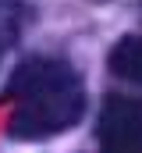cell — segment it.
I'll list each match as a JSON object with an SVG mask.
<instances>
[{"label":"cell","instance_id":"cell-2","mask_svg":"<svg viewBox=\"0 0 142 153\" xmlns=\"http://www.w3.org/2000/svg\"><path fill=\"white\" fill-rule=\"evenodd\" d=\"M103 153H142V103L128 96H110L100 114Z\"/></svg>","mask_w":142,"mask_h":153},{"label":"cell","instance_id":"cell-1","mask_svg":"<svg viewBox=\"0 0 142 153\" xmlns=\"http://www.w3.org/2000/svg\"><path fill=\"white\" fill-rule=\"evenodd\" d=\"M7 100H11L7 132L14 139H46L71 128L82 117L85 85L71 64L53 57H32L11 75Z\"/></svg>","mask_w":142,"mask_h":153},{"label":"cell","instance_id":"cell-3","mask_svg":"<svg viewBox=\"0 0 142 153\" xmlns=\"http://www.w3.org/2000/svg\"><path fill=\"white\" fill-rule=\"evenodd\" d=\"M110 71L124 82H139L142 85V36H124L117 39V46L106 57Z\"/></svg>","mask_w":142,"mask_h":153},{"label":"cell","instance_id":"cell-4","mask_svg":"<svg viewBox=\"0 0 142 153\" xmlns=\"http://www.w3.org/2000/svg\"><path fill=\"white\" fill-rule=\"evenodd\" d=\"M0 50H4V36H0Z\"/></svg>","mask_w":142,"mask_h":153}]
</instances>
